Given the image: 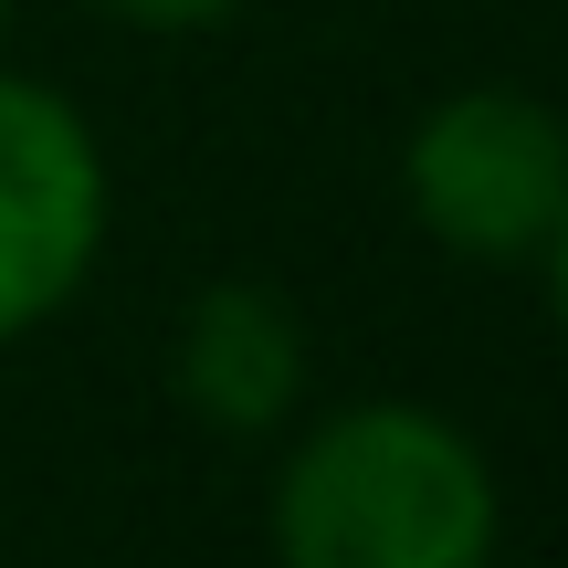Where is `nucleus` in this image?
I'll list each match as a JSON object with an SVG mask.
<instances>
[{
  "label": "nucleus",
  "instance_id": "obj_1",
  "mask_svg": "<svg viewBox=\"0 0 568 568\" xmlns=\"http://www.w3.org/2000/svg\"><path fill=\"white\" fill-rule=\"evenodd\" d=\"M274 568H495L506 495L464 422L422 400L326 410L274 474Z\"/></svg>",
  "mask_w": 568,
  "mask_h": 568
},
{
  "label": "nucleus",
  "instance_id": "obj_2",
  "mask_svg": "<svg viewBox=\"0 0 568 568\" xmlns=\"http://www.w3.org/2000/svg\"><path fill=\"white\" fill-rule=\"evenodd\" d=\"M400 201L464 264H527L568 211V116L516 84H464L410 126Z\"/></svg>",
  "mask_w": 568,
  "mask_h": 568
},
{
  "label": "nucleus",
  "instance_id": "obj_3",
  "mask_svg": "<svg viewBox=\"0 0 568 568\" xmlns=\"http://www.w3.org/2000/svg\"><path fill=\"white\" fill-rule=\"evenodd\" d=\"M105 148L74 95L0 74V347L53 326L105 253Z\"/></svg>",
  "mask_w": 568,
  "mask_h": 568
},
{
  "label": "nucleus",
  "instance_id": "obj_4",
  "mask_svg": "<svg viewBox=\"0 0 568 568\" xmlns=\"http://www.w3.org/2000/svg\"><path fill=\"white\" fill-rule=\"evenodd\" d=\"M169 389H180L190 422L211 432H274L305 400V326L274 284L222 274L180 305V337H169Z\"/></svg>",
  "mask_w": 568,
  "mask_h": 568
},
{
  "label": "nucleus",
  "instance_id": "obj_5",
  "mask_svg": "<svg viewBox=\"0 0 568 568\" xmlns=\"http://www.w3.org/2000/svg\"><path fill=\"white\" fill-rule=\"evenodd\" d=\"M116 21H138V32H211V21H232L243 0H105Z\"/></svg>",
  "mask_w": 568,
  "mask_h": 568
},
{
  "label": "nucleus",
  "instance_id": "obj_6",
  "mask_svg": "<svg viewBox=\"0 0 568 568\" xmlns=\"http://www.w3.org/2000/svg\"><path fill=\"white\" fill-rule=\"evenodd\" d=\"M537 264H548V305H558V326H568V211H558V232H548Z\"/></svg>",
  "mask_w": 568,
  "mask_h": 568
},
{
  "label": "nucleus",
  "instance_id": "obj_7",
  "mask_svg": "<svg viewBox=\"0 0 568 568\" xmlns=\"http://www.w3.org/2000/svg\"><path fill=\"white\" fill-rule=\"evenodd\" d=\"M0 11H11V0H0Z\"/></svg>",
  "mask_w": 568,
  "mask_h": 568
}]
</instances>
